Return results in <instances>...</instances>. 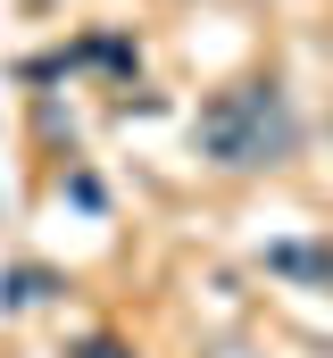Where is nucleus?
I'll list each match as a JSON object with an SVG mask.
<instances>
[{
  "instance_id": "1",
  "label": "nucleus",
  "mask_w": 333,
  "mask_h": 358,
  "mask_svg": "<svg viewBox=\"0 0 333 358\" xmlns=\"http://www.w3.org/2000/svg\"><path fill=\"white\" fill-rule=\"evenodd\" d=\"M192 142H200V159H217V167H283L292 150H300V117H292V92L275 84V76H250V84H225L208 108H200V125H192Z\"/></svg>"
},
{
  "instance_id": "2",
  "label": "nucleus",
  "mask_w": 333,
  "mask_h": 358,
  "mask_svg": "<svg viewBox=\"0 0 333 358\" xmlns=\"http://www.w3.org/2000/svg\"><path fill=\"white\" fill-rule=\"evenodd\" d=\"M76 358H125V342H108V334H92V342H83Z\"/></svg>"
},
{
  "instance_id": "3",
  "label": "nucleus",
  "mask_w": 333,
  "mask_h": 358,
  "mask_svg": "<svg viewBox=\"0 0 333 358\" xmlns=\"http://www.w3.org/2000/svg\"><path fill=\"white\" fill-rule=\"evenodd\" d=\"M217 358H242V350H217Z\"/></svg>"
}]
</instances>
